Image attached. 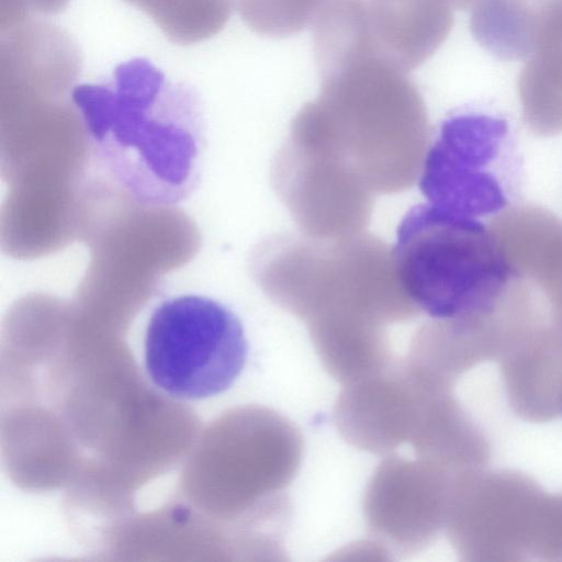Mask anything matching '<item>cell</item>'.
<instances>
[{
  "label": "cell",
  "instance_id": "6da1fadb",
  "mask_svg": "<svg viewBox=\"0 0 562 562\" xmlns=\"http://www.w3.org/2000/svg\"><path fill=\"white\" fill-rule=\"evenodd\" d=\"M70 98L97 162L136 204L171 207L191 195L205 146L192 90L137 58L108 82L75 86Z\"/></svg>",
  "mask_w": 562,
  "mask_h": 562
},
{
  "label": "cell",
  "instance_id": "7a4b0ae2",
  "mask_svg": "<svg viewBox=\"0 0 562 562\" xmlns=\"http://www.w3.org/2000/svg\"><path fill=\"white\" fill-rule=\"evenodd\" d=\"M314 55L319 94L297 113L373 195L413 187L429 124L408 72L351 40L316 45Z\"/></svg>",
  "mask_w": 562,
  "mask_h": 562
},
{
  "label": "cell",
  "instance_id": "3957f363",
  "mask_svg": "<svg viewBox=\"0 0 562 562\" xmlns=\"http://www.w3.org/2000/svg\"><path fill=\"white\" fill-rule=\"evenodd\" d=\"M257 269L269 296L308 317L319 333L359 331L416 310L393 250L363 232L333 239L274 236L262 245Z\"/></svg>",
  "mask_w": 562,
  "mask_h": 562
},
{
  "label": "cell",
  "instance_id": "277c9868",
  "mask_svg": "<svg viewBox=\"0 0 562 562\" xmlns=\"http://www.w3.org/2000/svg\"><path fill=\"white\" fill-rule=\"evenodd\" d=\"M393 257L416 308L456 324L492 312L510 277L501 243L481 221L429 203L403 217Z\"/></svg>",
  "mask_w": 562,
  "mask_h": 562
},
{
  "label": "cell",
  "instance_id": "5b68a950",
  "mask_svg": "<svg viewBox=\"0 0 562 562\" xmlns=\"http://www.w3.org/2000/svg\"><path fill=\"white\" fill-rule=\"evenodd\" d=\"M151 381L181 400H203L229 389L248 357L241 322L224 304L198 294L162 301L145 334Z\"/></svg>",
  "mask_w": 562,
  "mask_h": 562
},
{
  "label": "cell",
  "instance_id": "8992f818",
  "mask_svg": "<svg viewBox=\"0 0 562 562\" xmlns=\"http://www.w3.org/2000/svg\"><path fill=\"white\" fill-rule=\"evenodd\" d=\"M516 167L505 119L460 112L441 123L426 153L419 188L429 204L477 218L508 205Z\"/></svg>",
  "mask_w": 562,
  "mask_h": 562
},
{
  "label": "cell",
  "instance_id": "52a82bcc",
  "mask_svg": "<svg viewBox=\"0 0 562 562\" xmlns=\"http://www.w3.org/2000/svg\"><path fill=\"white\" fill-rule=\"evenodd\" d=\"M272 182L310 238L355 235L370 222L373 194L314 138L293 126L274 157Z\"/></svg>",
  "mask_w": 562,
  "mask_h": 562
},
{
  "label": "cell",
  "instance_id": "ba28073f",
  "mask_svg": "<svg viewBox=\"0 0 562 562\" xmlns=\"http://www.w3.org/2000/svg\"><path fill=\"white\" fill-rule=\"evenodd\" d=\"M80 70L77 44L56 25L27 20L1 35L0 81L10 100L66 93Z\"/></svg>",
  "mask_w": 562,
  "mask_h": 562
},
{
  "label": "cell",
  "instance_id": "9c48e42d",
  "mask_svg": "<svg viewBox=\"0 0 562 562\" xmlns=\"http://www.w3.org/2000/svg\"><path fill=\"white\" fill-rule=\"evenodd\" d=\"M451 8L448 0H364L372 50L409 72L431 57L449 35Z\"/></svg>",
  "mask_w": 562,
  "mask_h": 562
},
{
  "label": "cell",
  "instance_id": "30bf717a",
  "mask_svg": "<svg viewBox=\"0 0 562 562\" xmlns=\"http://www.w3.org/2000/svg\"><path fill=\"white\" fill-rule=\"evenodd\" d=\"M144 11L173 43L195 44L223 30L234 0H125Z\"/></svg>",
  "mask_w": 562,
  "mask_h": 562
},
{
  "label": "cell",
  "instance_id": "8fae6325",
  "mask_svg": "<svg viewBox=\"0 0 562 562\" xmlns=\"http://www.w3.org/2000/svg\"><path fill=\"white\" fill-rule=\"evenodd\" d=\"M334 0H237L243 21L254 32L285 37L313 26Z\"/></svg>",
  "mask_w": 562,
  "mask_h": 562
},
{
  "label": "cell",
  "instance_id": "7c38bea8",
  "mask_svg": "<svg viewBox=\"0 0 562 562\" xmlns=\"http://www.w3.org/2000/svg\"><path fill=\"white\" fill-rule=\"evenodd\" d=\"M30 11L27 0H0L1 34L20 26L30 20Z\"/></svg>",
  "mask_w": 562,
  "mask_h": 562
},
{
  "label": "cell",
  "instance_id": "4fadbf2b",
  "mask_svg": "<svg viewBox=\"0 0 562 562\" xmlns=\"http://www.w3.org/2000/svg\"><path fill=\"white\" fill-rule=\"evenodd\" d=\"M30 10L40 14L50 15L64 11L70 0H27Z\"/></svg>",
  "mask_w": 562,
  "mask_h": 562
},
{
  "label": "cell",
  "instance_id": "5bb4252c",
  "mask_svg": "<svg viewBox=\"0 0 562 562\" xmlns=\"http://www.w3.org/2000/svg\"><path fill=\"white\" fill-rule=\"evenodd\" d=\"M451 7L457 9H473L482 0H448Z\"/></svg>",
  "mask_w": 562,
  "mask_h": 562
}]
</instances>
